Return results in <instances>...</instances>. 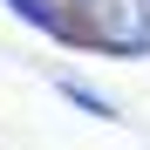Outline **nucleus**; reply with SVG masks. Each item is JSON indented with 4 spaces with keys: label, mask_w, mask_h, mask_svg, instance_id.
Wrapping results in <instances>:
<instances>
[{
    "label": "nucleus",
    "mask_w": 150,
    "mask_h": 150,
    "mask_svg": "<svg viewBox=\"0 0 150 150\" xmlns=\"http://www.w3.org/2000/svg\"><path fill=\"white\" fill-rule=\"evenodd\" d=\"M62 96H68L75 109H89V116H116V109H109V103H103V96H96L89 82H68V75H62Z\"/></svg>",
    "instance_id": "f257e3e1"
}]
</instances>
